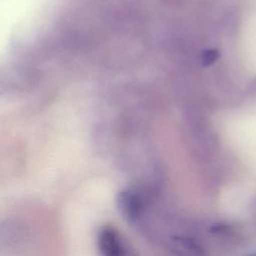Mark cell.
<instances>
[{"instance_id": "cell-1", "label": "cell", "mask_w": 256, "mask_h": 256, "mask_svg": "<svg viewBox=\"0 0 256 256\" xmlns=\"http://www.w3.org/2000/svg\"><path fill=\"white\" fill-rule=\"evenodd\" d=\"M117 207L127 221H135L142 213L143 201L133 189L125 188L117 195Z\"/></svg>"}, {"instance_id": "cell-3", "label": "cell", "mask_w": 256, "mask_h": 256, "mask_svg": "<svg viewBox=\"0 0 256 256\" xmlns=\"http://www.w3.org/2000/svg\"><path fill=\"white\" fill-rule=\"evenodd\" d=\"M168 246L175 256H204L202 247L189 237H173L170 239Z\"/></svg>"}, {"instance_id": "cell-4", "label": "cell", "mask_w": 256, "mask_h": 256, "mask_svg": "<svg viewBox=\"0 0 256 256\" xmlns=\"http://www.w3.org/2000/svg\"><path fill=\"white\" fill-rule=\"evenodd\" d=\"M251 256H256V255H251Z\"/></svg>"}, {"instance_id": "cell-2", "label": "cell", "mask_w": 256, "mask_h": 256, "mask_svg": "<svg viewBox=\"0 0 256 256\" xmlns=\"http://www.w3.org/2000/svg\"><path fill=\"white\" fill-rule=\"evenodd\" d=\"M97 245L101 256H122L123 247L118 234L109 227L102 228L97 235Z\"/></svg>"}]
</instances>
